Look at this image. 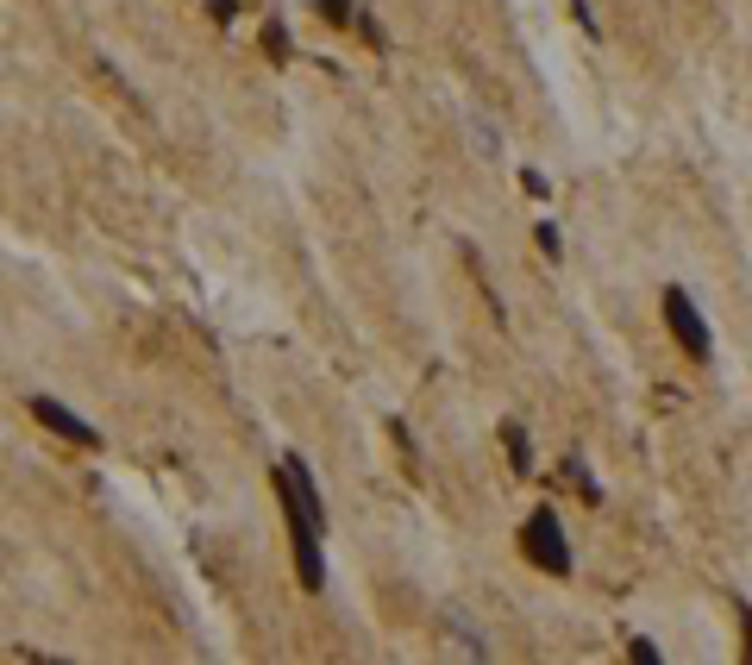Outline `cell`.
<instances>
[{"mask_svg":"<svg viewBox=\"0 0 752 665\" xmlns=\"http://www.w3.org/2000/svg\"><path fill=\"white\" fill-rule=\"evenodd\" d=\"M565 477H571V484L583 489V503H602V484H596V477H590V471H583V464H577V459L565 464Z\"/></svg>","mask_w":752,"mask_h":665,"instance_id":"7c38bea8","label":"cell"},{"mask_svg":"<svg viewBox=\"0 0 752 665\" xmlns=\"http://www.w3.org/2000/svg\"><path fill=\"white\" fill-rule=\"evenodd\" d=\"M514 546H521V559L533 565V571H546V578H571L577 571V546H571V534H565L558 509H533L526 515L521 534H514Z\"/></svg>","mask_w":752,"mask_h":665,"instance_id":"7a4b0ae2","label":"cell"},{"mask_svg":"<svg viewBox=\"0 0 752 665\" xmlns=\"http://www.w3.org/2000/svg\"><path fill=\"white\" fill-rule=\"evenodd\" d=\"M565 7H571V20H577L583 38H602V20H596V7H590V0H565Z\"/></svg>","mask_w":752,"mask_h":665,"instance_id":"9c48e42d","label":"cell"},{"mask_svg":"<svg viewBox=\"0 0 752 665\" xmlns=\"http://www.w3.org/2000/svg\"><path fill=\"white\" fill-rule=\"evenodd\" d=\"M270 496H276V515L289 528V559H295V584L307 596L326 590V489L314 484V471L301 452H282L270 464Z\"/></svg>","mask_w":752,"mask_h":665,"instance_id":"6da1fadb","label":"cell"},{"mask_svg":"<svg viewBox=\"0 0 752 665\" xmlns=\"http://www.w3.org/2000/svg\"><path fill=\"white\" fill-rule=\"evenodd\" d=\"M496 439H501V452H508V471H514V477H526V471H533V434H526L521 421H501Z\"/></svg>","mask_w":752,"mask_h":665,"instance_id":"5b68a950","label":"cell"},{"mask_svg":"<svg viewBox=\"0 0 752 665\" xmlns=\"http://www.w3.org/2000/svg\"><path fill=\"white\" fill-rule=\"evenodd\" d=\"M533 239H539V252H546L551 264H558V257H565V232L551 227V220H539V227H533Z\"/></svg>","mask_w":752,"mask_h":665,"instance_id":"30bf717a","label":"cell"},{"mask_svg":"<svg viewBox=\"0 0 752 665\" xmlns=\"http://www.w3.org/2000/svg\"><path fill=\"white\" fill-rule=\"evenodd\" d=\"M351 38H357V45H371V51H383V45H389L376 13H357V20H351Z\"/></svg>","mask_w":752,"mask_h":665,"instance_id":"ba28073f","label":"cell"},{"mask_svg":"<svg viewBox=\"0 0 752 665\" xmlns=\"http://www.w3.org/2000/svg\"><path fill=\"white\" fill-rule=\"evenodd\" d=\"M207 13H214V20H232L239 7H232V0H207Z\"/></svg>","mask_w":752,"mask_h":665,"instance_id":"4fadbf2b","label":"cell"},{"mask_svg":"<svg viewBox=\"0 0 752 665\" xmlns=\"http://www.w3.org/2000/svg\"><path fill=\"white\" fill-rule=\"evenodd\" d=\"M665 327H671V339H677V352L683 359H696V364H708L715 359V327H708V314L696 307V295L683 289V282H665Z\"/></svg>","mask_w":752,"mask_h":665,"instance_id":"3957f363","label":"cell"},{"mask_svg":"<svg viewBox=\"0 0 752 665\" xmlns=\"http://www.w3.org/2000/svg\"><path fill=\"white\" fill-rule=\"evenodd\" d=\"M25 414H32L45 434L70 439V446H100L95 421H88V414H75L70 402H57V396H45V389H32V396H25Z\"/></svg>","mask_w":752,"mask_h":665,"instance_id":"277c9868","label":"cell"},{"mask_svg":"<svg viewBox=\"0 0 752 665\" xmlns=\"http://www.w3.org/2000/svg\"><path fill=\"white\" fill-rule=\"evenodd\" d=\"M627 660H633V665H665V653H658L646 634H633V640H627Z\"/></svg>","mask_w":752,"mask_h":665,"instance_id":"8fae6325","label":"cell"},{"mask_svg":"<svg viewBox=\"0 0 752 665\" xmlns=\"http://www.w3.org/2000/svg\"><path fill=\"white\" fill-rule=\"evenodd\" d=\"M264 57H270V63H289V57H295V38H289V26H282V20H270V26H264Z\"/></svg>","mask_w":752,"mask_h":665,"instance_id":"52a82bcc","label":"cell"},{"mask_svg":"<svg viewBox=\"0 0 752 665\" xmlns=\"http://www.w3.org/2000/svg\"><path fill=\"white\" fill-rule=\"evenodd\" d=\"M314 13H320L332 32H351V20H357L364 7H357V0H314Z\"/></svg>","mask_w":752,"mask_h":665,"instance_id":"8992f818","label":"cell"}]
</instances>
